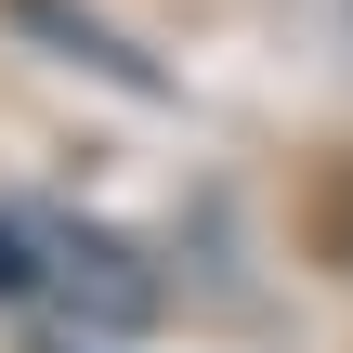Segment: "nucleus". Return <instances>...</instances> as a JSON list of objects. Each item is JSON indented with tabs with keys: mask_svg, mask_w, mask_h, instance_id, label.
I'll use <instances>...</instances> for the list:
<instances>
[{
	"mask_svg": "<svg viewBox=\"0 0 353 353\" xmlns=\"http://www.w3.org/2000/svg\"><path fill=\"white\" fill-rule=\"evenodd\" d=\"M13 26H52V39H65L79 65H105L118 92H170V79H157V65H144V52L118 39V26H92V13H52V0H13Z\"/></svg>",
	"mask_w": 353,
	"mask_h": 353,
	"instance_id": "f257e3e1",
	"label": "nucleus"
},
{
	"mask_svg": "<svg viewBox=\"0 0 353 353\" xmlns=\"http://www.w3.org/2000/svg\"><path fill=\"white\" fill-rule=\"evenodd\" d=\"M13 288H39V262H26V249L0 236V301H13Z\"/></svg>",
	"mask_w": 353,
	"mask_h": 353,
	"instance_id": "f03ea898",
	"label": "nucleus"
}]
</instances>
